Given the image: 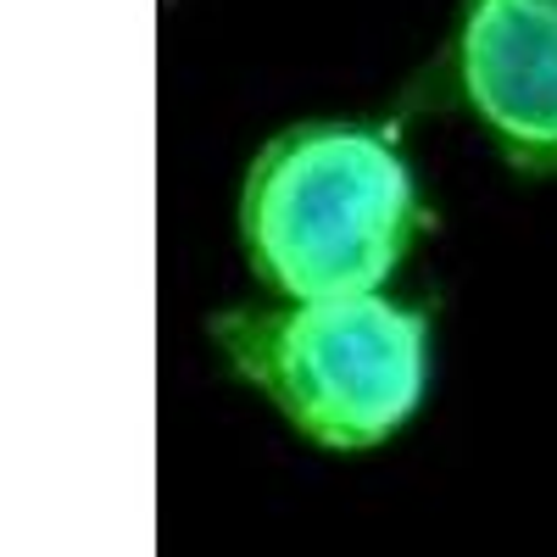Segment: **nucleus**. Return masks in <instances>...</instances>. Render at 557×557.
<instances>
[{
	"label": "nucleus",
	"instance_id": "f257e3e1",
	"mask_svg": "<svg viewBox=\"0 0 557 557\" xmlns=\"http://www.w3.org/2000/svg\"><path fill=\"white\" fill-rule=\"evenodd\" d=\"M418 223L412 173L385 134L296 128L251 168L246 240L296 301L380 290Z\"/></svg>",
	"mask_w": 557,
	"mask_h": 557
},
{
	"label": "nucleus",
	"instance_id": "f03ea898",
	"mask_svg": "<svg viewBox=\"0 0 557 557\" xmlns=\"http://www.w3.org/2000/svg\"><path fill=\"white\" fill-rule=\"evenodd\" d=\"M218 335L301 435L335 451L401 430L430 374V323L374 290L301 301L285 318H223Z\"/></svg>",
	"mask_w": 557,
	"mask_h": 557
},
{
	"label": "nucleus",
	"instance_id": "7ed1b4c3",
	"mask_svg": "<svg viewBox=\"0 0 557 557\" xmlns=\"http://www.w3.org/2000/svg\"><path fill=\"white\" fill-rule=\"evenodd\" d=\"M462 84L507 146L557 151V12L535 0H480L462 28Z\"/></svg>",
	"mask_w": 557,
	"mask_h": 557
},
{
	"label": "nucleus",
	"instance_id": "20e7f679",
	"mask_svg": "<svg viewBox=\"0 0 557 557\" xmlns=\"http://www.w3.org/2000/svg\"><path fill=\"white\" fill-rule=\"evenodd\" d=\"M535 7H546V12H557V0H535Z\"/></svg>",
	"mask_w": 557,
	"mask_h": 557
}]
</instances>
